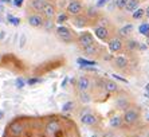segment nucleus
Segmentation results:
<instances>
[{"label":"nucleus","instance_id":"nucleus-4","mask_svg":"<svg viewBox=\"0 0 149 137\" xmlns=\"http://www.w3.org/2000/svg\"><path fill=\"white\" fill-rule=\"evenodd\" d=\"M122 118H124L125 124H128V125H132V124H134L136 121H137V118H139V113H137L136 110H133V109L126 110Z\"/></svg>","mask_w":149,"mask_h":137},{"label":"nucleus","instance_id":"nucleus-21","mask_svg":"<svg viewBox=\"0 0 149 137\" xmlns=\"http://www.w3.org/2000/svg\"><path fill=\"white\" fill-rule=\"evenodd\" d=\"M139 31H140V34L142 35H148L149 34V23H142L141 26L139 27Z\"/></svg>","mask_w":149,"mask_h":137},{"label":"nucleus","instance_id":"nucleus-32","mask_svg":"<svg viewBox=\"0 0 149 137\" xmlns=\"http://www.w3.org/2000/svg\"><path fill=\"white\" fill-rule=\"evenodd\" d=\"M14 4L16 6V7H20L22 4H23V0H15L14 1Z\"/></svg>","mask_w":149,"mask_h":137},{"label":"nucleus","instance_id":"nucleus-29","mask_svg":"<svg viewBox=\"0 0 149 137\" xmlns=\"http://www.w3.org/2000/svg\"><path fill=\"white\" fill-rule=\"evenodd\" d=\"M8 20L14 24V26H17V24H19V22H20L17 17H12V16H8Z\"/></svg>","mask_w":149,"mask_h":137},{"label":"nucleus","instance_id":"nucleus-15","mask_svg":"<svg viewBox=\"0 0 149 137\" xmlns=\"http://www.w3.org/2000/svg\"><path fill=\"white\" fill-rule=\"evenodd\" d=\"M122 121H124V118H122V117L114 116V117H111L110 120H109V125H110L111 128H118V127H121Z\"/></svg>","mask_w":149,"mask_h":137},{"label":"nucleus","instance_id":"nucleus-17","mask_svg":"<svg viewBox=\"0 0 149 137\" xmlns=\"http://www.w3.org/2000/svg\"><path fill=\"white\" fill-rule=\"evenodd\" d=\"M22 132H23V127H22L20 124L15 122L11 125V133L14 134V136H20Z\"/></svg>","mask_w":149,"mask_h":137},{"label":"nucleus","instance_id":"nucleus-34","mask_svg":"<svg viewBox=\"0 0 149 137\" xmlns=\"http://www.w3.org/2000/svg\"><path fill=\"white\" fill-rule=\"evenodd\" d=\"M67 82H69V78H67V77H66V78L63 79V82H62V85H61V86H62V87H66Z\"/></svg>","mask_w":149,"mask_h":137},{"label":"nucleus","instance_id":"nucleus-25","mask_svg":"<svg viewBox=\"0 0 149 137\" xmlns=\"http://www.w3.org/2000/svg\"><path fill=\"white\" fill-rule=\"evenodd\" d=\"M79 99L81 101H82V102H89V101H90V98H89V96H87L86 93L85 92H81V96H79Z\"/></svg>","mask_w":149,"mask_h":137},{"label":"nucleus","instance_id":"nucleus-14","mask_svg":"<svg viewBox=\"0 0 149 137\" xmlns=\"http://www.w3.org/2000/svg\"><path fill=\"white\" fill-rule=\"evenodd\" d=\"M140 6V0H129L128 4H126V7H125V11H128V12H134Z\"/></svg>","mask_w":149,"mask_h":137},{"label":"nucleus","instance_id":"nucleus-38","mask_svg":"<svg viewBox=\"0 0 149 137\" xmlns=\"http://www.w3.org/2000/svg\"><path fill=\"white\" fill-rule=\"evenodd\" d=\"M91 137H97V136H95V134H93V136H91Z\"/></svg>","mask_w":149,"mask_h":137},{"label":"nucleus","instance_id":"nucleus-33","mask_svg":"<svg viewBox=\"0 0 149 137\" xmlns=\"http://www.w3.org/2000/svg\"><path fill=\"white\" fill-rule=\"evenodd\" d=\"M24 43H26V36L23 35V36H22V39H20V47H23V46H24Z\"/></svg>","mask_w":149,"mask_h":137},{"label":"nucleus","instance_id":"nucleus-16","mask_svg":"<svg viewBox=\"0 0 149 137\" xmlns=\"http://www.w3.org/2000/svg\"><path fill=\"white\" fill-rule=\"evenodd\" d=\"M77 63L81 66V67H86V66H95L97 62L95 61H89V59H85V58H78L77 59Z\"/></svg>","mask_w":149,"mask_h":137},{"label":"nucleus","instance_id":"nucleus-30","mask_svg":"<svg viewBox=\"0 0 149 137\" xmlns=\"http://www.w3.org/2000/svg\"><path fill=\"white\" fill-rule=\"evenodd\" d=\"M113 78L118 79V81H121V82H124V83H128V79H125V78H122V77L117 75V74H113Z\"/></svg>","mask_w":149,"mask_h":137},{"label":"nucleus","instance_id":"nucleus-20","mask_svg":"<svg viewBox=\"0 0 149 137\" xmlns=\"http://www.w3.org/2000/svg\"><path fill=\"white\" fill-rule=\"evenodd\" d=\"M105 87L108 90L109 93H113V92H117V85L114 82H111V81H108V82L105 83Z\"/></svg>","mask_w":149,"mask_h":137},{"label":"nucleus","instance_id":"nucleus-37","mask_svg":"<svg viewBox=\"0 0 149 137\" xmlns=\"http://www.w3.org/2000/svg\"><path fill=\"white\" fill-rule=\"evenodd\" d=\"M145 89H146V92H148V93H149V83H148V85H146V86H145Z\"/></svg>","mask_w":149,"mask_h":137},{"label":"nucleus","instance_id":"nucleus-10","mask_svg":"<svg viewBox=\"0 0 149 137\" xmlns=\"http://www.w3.org/2000/svg\"><path fill=\"white\" fill-rule=\"evenodd\" d=\"M81 121L85 125H94V124H97V117L91 113H83L81 116Z\"/></svg>","mask_w":149,"mask_h":137},{"label":"nucleus","instance_id":"nucleus-3","mask_svg":"<svg viewBox=\"0 0 149 137\" xmlns=\"http://www.w3.org/2000/svg\"><path fill=\"white\" fill-rule=\"evenodd\" d=\"M67 12L73 16H78V15L82 12V4L78 0H73L70 1V4L67 6Z\"/></svg>","mask_w":149,"mask_h":137},{"label":"nucleus","instance_id":"nucleus-13","mask_svg":"<svg viewBox=\"0 0 149 137\" xmlns=\"http://www.w3.org/2000/svg\"><path fill=\"white\" fill-rule=\"evenodd\" d=\"M114 63L118 68H125L126 66H128V59L125 58L124 55H118V57H116Z\"/></svg>","mask_w":149,"mask_h":137},{"label":"nucleus","instance_id":"nucleus-26","mask_svg":"<svg viewBox=\"0 0 149 137\" xmlns=\"http://www.w3.org/2000/svg\"><path fill=\"white\" fill-rule=\"evenodd\" d=\"M39 82H42L40 78H30V79H27V83H28L30 86H31V85H35V83H39Z\"/></svg>","mask_w":149,"mask_h":137},{"label":"nucleus","instance_id":"nucleus-36","mask_svg":"<svg viewBox=\"0 0 149 137\" xmlns=\"http://www.w3.org/2000/svg\"><path fill=\"white\" fill-rule=\"evenodd\" d=\"M3 116H4V113H3V112H1V110H0V120L3 118Z\"/></svg>","mask_w":149,"mask_h":137},{"label":"nucleus","instance_id":"nucleus-5","mask_svg":"<svg viewBox=\"0 0 149 137\" xmlns=\"http://www.w3.org/2000/svg\"><path fill=\"white\" fill-rule=\"evenodd\" d=\"M28 23H30V26H32V27H40V26H45V20H43V17H42L39 14L30 15V16H28Z\"/></svg>","mask_w":149,"mask_h":137},{"label":"nucleus","instance_id":"nucleus-28","mask_svg":"<svg viewBox=\"0 0 149 137\" xmlns=\"http://www.w3.org/2000/svg\"><path fill=\"white\" fill-rule=\"evenodd\" d=\"M108 3H109V0H98L95 6H97V8H102V7H105Z\"/></svg>","mask_w":149,"mask_h":137},{"label":"nucleus","instance_id":"nucleus-19","mask_svg":"<svg viewBox=\"0 0 149 137\" xmlns=\"http://www.w3.org/2000/svg\"><path fill=\"white\" fill-rule=\"evenodd\" d=\"M144 15H145V10H142V8H137L134 12H132V16H133V19H134V20L141 19Z\"/></svg>","mask_w":149,"mask_h":137},{"label":"nucleus","instance_id":"nucleus-11","mask_svg":"<svg viewBox=\"0 0 149 137\" xmlns=\"http://www.w3.org/2000/svg\"><path fill=\"white\" fill-rule=\"evenodd\" d=\"M47 6V0H31V8L34 11H43Z\"/></svg>","mask_w":149,"mask_h":137},{"label":"nucleus","instance_id":"nucleus-27","mask_svg":"<svg viewBox=\"0 0 149 137\" xmlns=\"http://www.w3.org/2000/svg\"><path fill=\"white\" fill-rule=\"evenodd\" d=\"M24 85H26V82H24V79H23V78H17L16 79V86L19 87V89H23V87H24Z\"/></svg>","mask_w":149,"mask_h":137},{"label":"nucleus","instance_id":"nucleus-12","mask_svg":"<svg viewBox=\"0 0 149 137\" xmlns=\"http://www.w3.org/2000/svg\"><path fill=\"white\" fill-rule=\"evenodd\" d=\"M42 12H43V15H45L47 19H51V17L55 15V8H54V6H52V4L47 3V6H46L45 10L42 11Z\"/></svg>","mask_w":149,"mask_h":137},{"label":"nucleus","instance_id":"nucleus-9","mask_svg":"<svg viewBox=\"0 0 149 137\" xmlns=\"http://www.w3.org/2000/svg\"><path fill=\"white\" fill-rule=\"evenodd\" d=\"M61 129V127H59V122L58 121H50L47 125H46V133L49 134V136H52V134H55L58 130Z\"/></svg>","mask_w":149,"mask_h":137},{"label":"nucleus","instance_id":"nucleus-22","mask_svg":"<svg viewBox=\"0 0 149 137\" xmlns=\"http://www.w3.org/2000/svg\"><path fill=\"white\" fill-rule=\"evenodd\" d=\"M116 1V7L118 8V10H125V7H126V4H128L129 0H114Z\"/></svg>","mask_w":149,"mask_h":137},{"label":"nucleus","instance_id":"nucleus-2","mask_svg":"<svg viewBox=\"0 0 149 137\" xmlns=\"http://www.w3.org/2000/svg\"><path fill=\"white\" fill-rule=\"evenodd\" d=\"M79 45L82 46V48L89 47V46L95 45V41H94L93 35L90 32H83V34L79 35Z\"/></svg>","mask_w":149,"mask_h":137},{"label":"nucleus","instance_id":"nucleus-8","mask_svg":"<svg viewBox=\"0 0 149 137\" xmlns=\"http://www.w3.org/2000/svg\"><path fill=\"white\" fill-rule=\"evenodd\" d=\"M77 87L79 92H87V89L90 87V79L87 77H79L77 81Z\"/></svg>","mask_w":149,"mask_h":137},{"label":"nucleus","instance_id":"nucleus-7","mask_svg":"<svg viewBox=\"0 0 149 137\" xmlns=\"http://www.w3.org/2000/svg\"><path fill=\"white\" fill-rule=\"evenodd\" d=\"M108 46L110 52H117L122 48V41L120 38H113L108 42Z\"/></svg>","mask_w":149,"mask_h":137},{"label":"nucleus","instance_id":"nucleus-18","mask_svg":"<svg viewBox=\"0 0 149 137\" xmlns=\"http://www.w3.org/2000/svg\"><path fill=\"white\" fill-rule=\"evenodd\" d=\"M132 31H133V26H132V24H126V26H124L122 28H120V31H118V32H120V35H121V36H126V35H129Z\"/></svg>","mask_w":149,"mask_h":137},{"label":"nucleus","instance_id":"nucleus-35","mask_svg":"<svg viewBox=\"0 0 149 137\" xmlns=\"http://www.w3.org/2000/svg\"><path fill=\"white\" fill-rule=\"evenodd\" d=\"M145 16L149 19V6H148V7H146V10H145Z\"/></svg>","mask_w":149,"mask_h":137},{"label":"nucleus","instance_id":"nucleus-1","mask_svg":"<svg viewBox=\"0 0 149 137\" xmlns=\"http://www.w3.org/2000/svg\"><path fill=\"white\" fill-rule=\"evenodd\" d=\"M56 35H58L59 38H61V41H63V42L73 41V34H71V31H70L67 27H65V26H59V27L56 28Z\"/></svg>","mask_w":149,"mask_h":137},{"label":"nucleus","instance_id":"nucleus-24","mask_svg":"<svg viewBox=\"0 0 149 137\" xmlns=\"http://www.w3.org/2000/svg\"><path fill=\"white\" fill-rule=\"evenodd\" d=\"M69 19V16H67L66 14H61L58 17H56V23H59V24H62V23H65V22Z\"/></svg>","mask_w":149,"mask_h":137},{"label":"nucleus","instance_id":"nucleus-31","mask_svg":"<svg viewBox=\"0 0 149 137\" xmlns=\"http://www.w3.org/2000/svg\"><path fill=\"white\" fill-rule=\"evenodd\" d=\"M52 26H54V23H52V22H50V19L47 22H45V27L47 28V30H51Z\"/></svg>","mask_w":149,"mask_h":137},{"label":"nucleus","instance_id":"nucleus-23","mask_svg":"<svg viewBox=\"0 0 149 137\" xmlns=\"http://www.w3.org/2000/svg\"><path fill=\"white\" fill-rule=\"evenodd\" d=\"M73 106H74V103L71 102V101H69V102H66L65 105L62 106V112H70V110H73Z\"/></svg>","mask_w":149,"mask_h":137},{"label":"nucleus","instance_id":"nucleus-6","mask_svg":"<svg viewBox=\"0 0 149 137\" xmlns=\"http://www.w3.org/2000/svg\"><path fill=\"white\" fill-rule=\"evenodd\" d=\"M94 34H95V36H97L100 41H108L109 38V30L105 26H100V27H97L95 30H94Z\"/></svg>","mask_w":149,"mask_h":137}]
</instances>
